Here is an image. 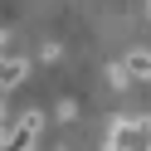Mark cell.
Segmentation results:
<instances>
[{"instance_id": "obj_1", "label": "cell", "mask_w": 151, "mask_h": 151, "mask_svg": "<svg viewBox=\"0 0 151 151\" xmlns=\"http://www.w3.org/2000/svg\"><path fill=\"white\" fill-rule=\"evenodd\" d=\"M39 132H44V112H39V107H29L10 132H5V137H0V151H29Z\"/></svg>"}, {"instance_id": "obj_2", "label": "cell", "mask_w": 151, "mask_h": 151, "mask_svg": "<svg viewBox=\"0 0 151 151\" xmlns=\"http://www.w3.org/2000/svg\"><path fill=\"white\" fill-rule=\"evenodd\" d=\"M24 73H29V59H20V54H0V88H20Z\"/></svg>"}, {"instance_id": "obj_3", "label": "cell", "mask_w": 151, "mask_h": 151, "mask_svg": "<svg viewBox=\"0 0 151 151\" xmlns=\"http://www.w3.org/2000/svg\"><path fill=\"white\" fill-rule=\"evenodd\" d=\"M122 68H127V78H151V54H127Z\"/></svg>"}, {"instance_id": "obj_4", "label": "cell", "mask_w": 151, "mask_h": 151, "mask_svg": "<svg viewBox=\"0 0 151 151\" xmlns=\"http://www.w3.org/2000/svg\"><path fill=\"white\" fill-rule=\"evenodd\" d=\"M5 117H10V112H5V102H0V137H5Z\"/></svg>"}, {"instance_id": "obj_5", "label": "cell", "mask_w": 151, "mask_h": 151, "mask_svg": "<svg viewBox=\"0 0 151 151\" xmlns=\"http://www.w3.org/2000/svg\"><path fill=\"white\" fill-rule=\"evenodd\" d=\"M146 5H151V0H146Z\"/></svg>"}]
</instances>
